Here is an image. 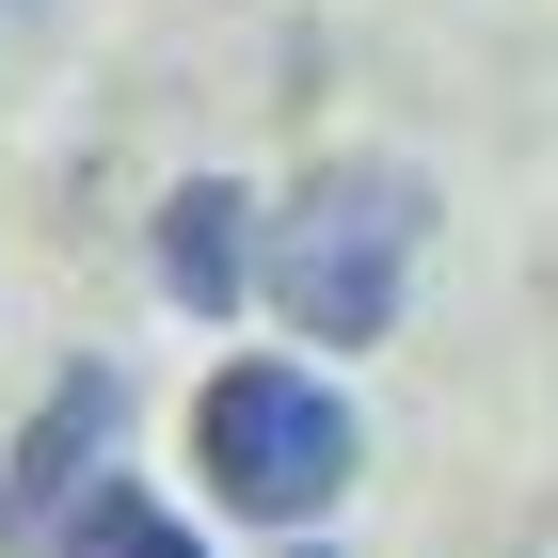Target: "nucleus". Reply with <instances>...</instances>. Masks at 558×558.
Listing matches in <instances>:
<instances>
[{"instance_id":"4","label":"nucleus","mask_w":558,"mask_h":558,"mask_svg":"<svg viewBox=\"0 0 558 558\" xmlns=\"http://www.w3.org/2000/svg\"><path fill=\"white\" fill-rule=\"evenodd\" d=\"M160 288L192 303V319H223V303L256 288V208H240L223 175H175L160 192Z\"/></svg>"},{"instance_id":"5","label":"nucleus","mask_w":558,"mask_h":558,"mask_svg":"<svg viewBox=\"0 0 558 558\" xmlns=\"http://www.w3.org/2000/svg\"><path fill=\"white\" fill-rule=\"evenodd\" d=\"M81 543H96V558H192V526H175V511H144V495H112Z\"/></svg>"},{"instance_id":"2","label":"nucleus","mask_w":558,"mask_h":558,"mask_svg":"<svg viewBox=\"0 0 558 558\" xmlns=\"http://www.w3.org/2000/svg\"><path fill=\"white\" fill-rule=\"evenodd\" d=\"M351 463H367V430H351V399L319 384V367H223L208 399H192V478H208L240 526H319L351 495Z\"/></svg>"},{"instance_id":"3","label":"nucleus","mask_w":558,"mask_h":558,"mask_svg":"<svg viewBox=\"0 0 558 558\" xmlns=\"http://www.w3.org/2000/svg\"><path fill=\"white\" fill-rule=\"evenodd\" d=\"M112 415H129V384H112V367H64V384H48V415L16 430V478H0V543H33V526L81 495V463L112 447Z\"/></svg>"},{"instance_id":"1","label":"nucleus","mask_w":558,"mask_h":558,"mask_svg":"<svg viewBox=\"0 0 558 558\" xmlns=\"http://www.w3.org/2000/svg\"><path fill=\"white\" fill-rule=\"evenodd\" d=\"M415 223H430V192H415L399 160H319L288 208L256 223L271 319L319 336V351H367V336L399 319V288H415Z\"/></svg>"},{"instance_id":"6","label":"nucleus","mask_w":558,"mask_h":558,"mask_svg":"<svg viewBox=\"0 0 558 558\" xmlns=\"http://www.w3.org/2000/svg\"><path fill=\"white\" fill-rule=\"evenodd\" d=\"M288 558H319V543H303V526H288Z\"/></svg>"}]
</instances>
